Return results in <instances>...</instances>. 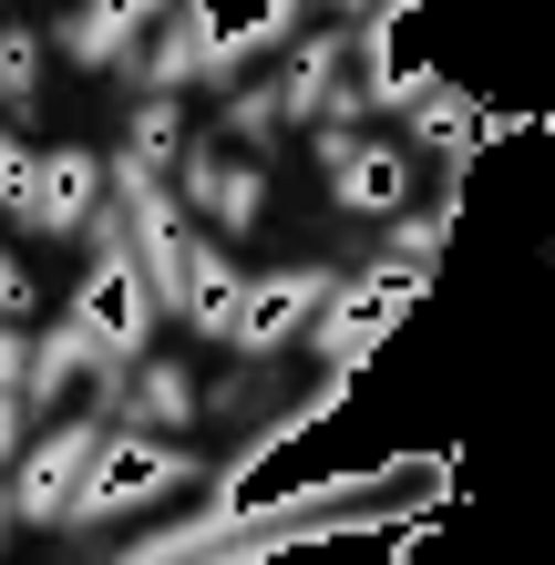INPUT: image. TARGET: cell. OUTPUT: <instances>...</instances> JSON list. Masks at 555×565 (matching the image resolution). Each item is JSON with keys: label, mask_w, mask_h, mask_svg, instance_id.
<instances>
[{"label": "cell", "mask_w": 555, "mask_h": 565, "mask_svg": "<svg viewBox=\"0 0 555 565\" xmlns=\"http://www.w3.org/2000/svg\"><path fill=\"white\" fill-rule=\"evenodd\" d=\"M452 483L442 452H402L381 473H340V483H309V493H278V504H247L237 514H206L185 535H154L145 555H216V565H247V555H288V545H330V535H381V524H412L433 514Z\"/></svg>", "instance_id": "cell-1"}, {"label": "cell", "mask_w": 555, "mask_h": 565, "mask_svg": "<svg viewBox=\"0 0 555 565\" xmlns=\"http://www.w3.org/2000/svg\"><path fill=\"white\" fill-rule=\"evenodd\" d=\"M319 350H330V371H361V360L421 309V268H391V278H361V288H340V298H319Z\"/></svg>", "instance_id": "cell-2"}, {"label": "cell", "mask_w": 555, "mask_h": 565, "mask_svg": "<svg viewBox=\"0 0 555 565\" xmlns=\"http://www.w3.org/2000/svg\"><path fill=\"white\" fill-rule=\"evenodd\" d=\"M73 329H83V350H93V360H135V340L154 329V288L135 278V257H104V268L83 278Z\"/></svg>", "instance_id": "cell-3"}, {"label": "cell", "mask_w": 555, "mask_h": 565, "mask_svg": "<svg viewBox=\"0 0 555 565\" xmlns=\"http://www.w3.org/2000/svg\"><path fill=\"white\" fill-rule=\"evenodd\" d=\"M104 443H114V412H93V422H73V431H52V443L21 462V504H31V514H73V504H83V483H93V462H104Z\"/></svg>", "instance_id": "cell-4"}, {"label": "cell", "mask_w": 555, "mask_h": 565, "mask_svg": "<svg viewBox=\"0 0 555 565\" xmlns=\"http://www.w3.org/2000/svg\"><path fill=\"white\" fill-rule=\"evenodd\" d=\"M93 185H104V164L93 154H21V175H11V216L21 226H73L83 206H93Z\"/></svg>", "instance_id": "cell-5"}, {"label": "cell", "mask_w": 555, "mask_h": 565, "mask_svg": "<svg viewBox=\"0 0 555 565\" xmlns=\"http://www.w3.org/2000/svg\"><path fill=\"white\" fill-rule=\"evenodd\" d=\"M319 298H330V278L288 268V278L237 288V309H226L216 329H226V340H247V350H268V340H288V329H309V319H319Z\"/></svg>", "instance_id": "cell-6"}, {"label": "cell", "mask_w": 555, "mask_h": 565, "mask_svg": "<svg viewBox=\"0 0 555 565\" xmlns=\"http://www.w3.org/2000/svg\"><path fill=\"white\" fill-rule=\"evenodd\" d=\"M166 483H185V462H175V452H145V443H124V431H114L73 514H114V504H145V493H166Z\"/></svg>", "instance_id": "cell-7"}, {"label": "cell", "mask_w": 555, "mask_h": 565, "mask_svg": "<svg viewBox=\"0 0 555 565\" xmlns=\"http://www.w3.org/2000/svg\"><path fill=\"white\" fill-rule=\"evenodd\" d=\"M288 0H195V42H206V62H237L247 42H268Z\"/></svg>", "instance_id": "cell-8"}, {"label": "cell", "mask_w": 555, "mask_h": 565, "mask_svg": "<svg viewBox=\"0 0 555 565\" xmlns=\"http://www.w3.org/2000/svg\"><path fill=\"white\" fill-rule=\"evenodd\" d=\"M412 104H421V145H442V154H473L483 135H494V114H473L463 93H442V83H421Z\"/></svg>", "instance_id": "cell-9"}, {"label": "cell", "mask_w": 555, "mask_h": 565, "mask_svg": "<svg viewBox=\"0 0 555 565\" xmlns=\"http://www.w3.org/2000/svg\"><path fill=\"white\" fill-rule=\"evenodd\" d=\"M340 195L350 206H402V154L391 145H350L340 154Z\"/></svg>", "instance_id": "cell-10"}, {"label": "cell", "mask_w": 555, "mask_h": 565, "mask_svg": "<svg viewBox=\"0 0 555 565\" xmlns=\"http://www.w3.org/2000/svg\"><path fill=\"white\" fill-rule=\"evenodd\" d=\"M135 154H145V164H135V185H154V175H166V154H175V114H166V104L135 124Z\"/></svg>", "instance_id": "cell-11"}, {"label": "cell", "mask_w": 555, "mask_h": 565, "mask_svg": "<svg viewBox=\"0 0 555 565\" xmlns=\"http://www.w3.org/2000/svg\"><path fill=\"white\" fill-rule=\"evenodd\" d=\"M154 11H166V0H104V11H93V42H135Z\"/></svg>", "instance_id": "cell-12"}, {"label": "cell", "mask_w": 555, "mask_h": 565, "mask_svg": "<svg viewBox=\"0 0 555 565\" xmlns=\"http://www.w3.org/2000/svg\"><path fill=\"white\" fill-rule=\"evenodd\" d=\"M21 93H31V42L0 31V104H21Z\"/></svg>", "instance_id": "cell-13"}, {"label": "cell", "mask_w": 555, "mask_h": 565, "mask_svg": "<svg viewBox=\"0 0 555 565\" xmlns=\"http://www.w3.org/2000/svg\"><path fill=\"white\" fill-rule=\"evenodd\" d=\"M21 371H31V350H21V329H0V391H11Z\"/></svg>", "instance_id": "cell-14"}, {"label": "cell", "mask_w": 555, "mask_h": 565, "mask_svg": "<svg viewBox=\"0 0 555 565\" xmlns=\"http://www.w3.org/2000/svg\"><path fill=\"white\" fill-rule=\"evenodd\" d=\"M0 309H21V268H11V257H0Z\"/></svg>", "instance_id": "cell-15"}, {"label": "cell", "mask_w": 555, "mask_h": 565, "mask_svg": "<svg viewBox=\"0 0 555 565\" xmlns=\"http://www.w3.org/2000/svg\"><path fill=\"white\" fill-rule=\"evenodd\" d=\"M11 175H21V154H11V145H0V206H11Z\"/></svg>", "instance_id": "cell-16"}, {"label": "cell", "mask_w": 555, "mask_h": 565, "mask_svg": "<svg viewBox=\"0 0 555 565\" xmlns=\"http://www.w3.org/2000/svg\"><path fill=\"white\" fill-rule=\"evenodd\" d=\"M371 11H412V0H371Z\"/></svg>", "instance_id": "cell-17"}]
</instances>
